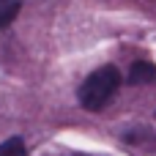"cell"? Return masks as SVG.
Instances as JSON below:
<instances>
[{"mask_svg":"<svg viewBox=\"0 0 156 156\" xmlns=\"http://www.w3.org/2000/svg\"><path fill=\"white\" fill-rule=\"evenodd\" d=\"M118 88H121V71L115 66H101L85 77V82L77 90V99L88 112H101L115 99Z\"/></svg>","mask_w":156,"mask_h":156,"instance_id":"obj_1","label":"cell"},{"mask_svg":"<svg viewBox=\"0 0 156 156\" xmlns=\"http://www.w3.org/2000/svg\"><path fill=\"white\" fill-rule=\"evenodd\" d=\"M129 82H132V85H148V82H156V66L148 63V60L132 63V69H129Z\"/></svg>","mask_w":156,"mask_h":156,"instance_id":"obj_2","label":"cell"},{"mask_svg":"<svg viewBox=\"0 0 156 156\" xmlns=\"http://www.w3.org/2000/svg\"><path fill=\"white\" fill-rule=\"evenodd\" d=\"M22 8V0H0V27H8Z\"/></svg>","mask_w":156,"mask_h":156,"instance_id":"obj_3","label":"cell"},{"mask_svg":"<svg viewBox=\"0 0 156 156\" xmlns=\"http://www.w3.org/2000/svg\"><path fill=\"white\" fill-rule=\"evenodd\" d=\"M0 156H27L25 140L22 137H8L5 143H0Z\"/></svg>","mask_w":156,"mask_h":156,"instance_id":"obj_4","label":"cell"}]
</instances>
